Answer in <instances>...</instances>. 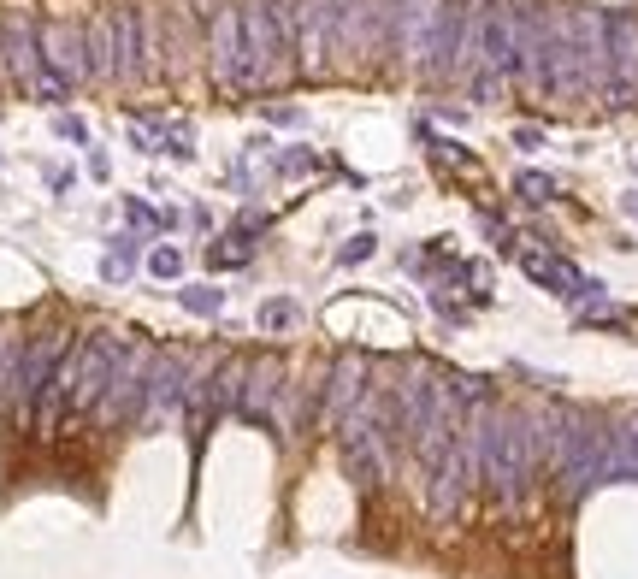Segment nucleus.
Wrapping results in <instances>:
<instances>
[]
</instances>
